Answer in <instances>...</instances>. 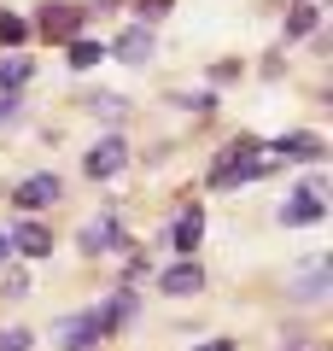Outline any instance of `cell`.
<instances>
[{
    "instance_id": "obj_13",
    "label": "cell",
    "mask_w": 333,
    "mask_h": 351,
    "mask_svg": "<svg viewBox=\"0 0 333 351\" xmlns=\"http://www.w3.org/2000/svg\"><path fill=\"white\" fill-rule=\"evenodd\" d=\"M199 240H205V211H199V205H187V211L175 217V252H182V258H193Z\"/></svg>"
},
{
    "instance_id": "obj_21",
    "label": "cell",
    "mask_w": 333,
    "mask_h": 351,
    "mask_svg": "<svg viewBox=\"0 0 333 351\" xmlns=\"http://www.w3.org/2000/svg\"><path fill=\"white\" fill-rule=\"evenodd\" d=\"M18 112H24V106H18V94H0V123H12Z\"/></svg>"
},
{
    "instance_id": "obj_5",
    "label": "cell",
    "mask_w": 333,
    "mask_h": 351,
    "mask_svg": "<svg viewBox=\"0 0 333 351\" xmlns=\"http://www.w3.org/2000/svg\"><path fill=\"white\" fill-rule=\"evenodd\" d=\"M41 36L71 47V41L82 36V6H41Z\"/></svg>"
},
{
    "instance_id": "obj_11",
    "label": "cell",
    "mask_w": 333,
    "mask_h": 351,
    "mask_svg": "<svg viewBox=\"0 0 333 351\" xmlns=\"http://www.w3.org/2000/svg\"><path fill=\"white\" fill-rule=\"evenodd\" d=\"M321 217H328V205H321L316 193H304V188H298L293 199L281 205V223H286V228H304V223H321Z\"/></svg>"
},
{
    "instance_id": "obj_10",
    "label": "cell",
    "mask_w": 333,
    "mask_h": 351,
    "mask_svg": "<svg viewBox=\"0 0 333 351\" xmlns=\"http://www.w3.org/2000/svg\"><path fill=\"white\" fill-rule=\"evenodd\" d=\"M328 287H333L328 263H316V269H298V276H293V299H298V304H321V299H328Z\"/></svg>"
},
{
    "instance_id": "obj_3",
    "label": "cell",
    "mask_w": 333,
    "mask_h": 351,
    "mask_svg": "<svg viewBox=\"0 0 333 351\" xmlns=\"http://www.w3.org/2000/svg\"><path fill=\"white\" fill-rule=\"evenodd\" d=\"M59 193H64V182H59V176H47V170H41V176H24V182L12 188V205H18L24 217H36V211H47V205L59 199Z\"/></svg>"
},
{
    "instance_id": "obj_24",
    "label": "cell",
    "mask_w": 333,
    "mask_h": 351,
    "mask_svg": "<svg viewBox=\"0 0 333 351\" xmlns=\"http://www.w3.org/2000/svg\"><path fill=\"white\" fill-rule=\"evenodd\" d=\"M6 258H12V240H6V228H0V263H6Z\"/></svg>"
},
{
    "instance_id": "obj_2",
    "label": "cell",
    "mask_w": 333,
    "mask_h": 351,
    "mask_svg": "<svg viewBox=\"0 0 333 351\" xmlns=\"http://www.w3.org/2000/svg\"><path fill=\"white\" fill-rule=\"evenodd\" d=\"M59 346L64 351H94L99 339H106V328H99V311H76V316H59Z\"/></svg>"
},
{
    "instance_id": "obj_7",
    "label": "cell",
    "mask_w": 333,
    "mask_h": 351,
    "mask_svg": "<svg viewBox=\"0 0 333 351\" xmlns=\"http://www.w3.org/2000/svg\"><path fill=\"white\" fill-rule=\"evenodd\" d=\"M6 240H12V252H24V258H47V252H53V234L36 223V217L12 223V228H6Z\"/></svg>"
},
{
    "instance_id": "obj_16",
    "label": "cell",
    "mask_w": 333,
    "mask_h": 351,
    "mask_svg": "<svg viewBox=\"0 0 333 351\" xmlns=\"http://www.w3.org/2000/svg\"><path fill=\"white\" fill-rule=\"evenodd\" d=\"M106 53H111L106 41H88V36H76V41H71V71H94V64L106 59Z\"/></svg>"
},
{
    "instance_id": "obj_6",
    "label": "cell",
    "mask_w": 333,
    "mask_h": 351,
    "mask_svg": "<svg viewBox=\"0 0 333 351\" xmlns=\"http://www.w3.org/2000/svg\"><path fill=\"white\" fill-rule=\"evenodd\" d=\"M76 246L82 252H117L123 246V223H117V217H94V223H82V234H76Z\"/></svg>"
},
{
    "instance_id": "obj_9",
    "label": "cell",
    "mask_w": 333,
    "mask_h": 351,
    "mask_svg": "<svg viewBox=\"0 0 333 351\" xmlns=\"http://www.w3.org/2000/svg\"><path fill=\"white\" fill-rule=\"evenodd\" d=\"M275 158H298V164L328 158V141H321V135H304V129H293V135H281V141H275Z\"/></svg>"
},
{
    "instance_id": "obj_4",
    "label": "cell",
    "mask_w": 333,
    "mask_h": 351,
    "mask_svg": "<svg viewBox=\"0 0 333 351\" xmlns=\"http://www.w3.org/2000/svg\"><path fill=\"white\" fill-rule=\"evenodd\" d=\"M123 164H129V141H123V135H106V141H94V147H88L82 170L99 182V176H117Z\"/></svg>"
},
{
    "instance_id": "obj_12",
    "label": "cell",
    "mask_w": 333,
    "mask_h": 351,
    "mask_svg": "<svg viewBox=\"0 0 333 351\" xmlns=\"http://www.w3.org/2000/svg\"><path fill=\"white\" fill-rule=\"evenodd\" d=\"M111 53H117L123 64H147V59H152V29H147V24H129L123 36H117V47H111Z\"/></svg>"
},
{
    "instance_id": "obj_18",
    "label": "cell",
    "mask_w": 333,
    "mask_h": 351,
    "mask_svg": "<svg viewBox=\"0 0 333 351\" xmlns=\"http://www.w3.org/2000/svg\"><path fill=\"white\" fill-rule=\"evenodd\" d=\"M24 36H29V24H24V18L0 12V47H24Z\"/></svg>"
},
{
    "instance_id": "obj_14",
    "label": "cell",
    "mask_w": 333,
    "mask_h": 351,
    "mask_svg": "<svg viewBox=\"0 0 333 351\" xmlns=\"http://www.w3.org/2000/svg\"><path fill=\"white\" fill-rule=\"evenodd\" d=\"M29 71H36V64H29L24 53H6V59H0V94H18V88L29 82Z\"/></svg>"
},
{
    "instance_id": "obj_19",
    "label": "cell",
    "mask_w": 333,
    "mask_h": 351,
    "mask_svg": "<svg viewBox=\"0 0 333 351\" xmlns=\"http://www.w3.org/2000/svg\"><path fill=\"white\" fill-rule=\"evenodd\" d=\"M0 351H29V328H0Z\"/></svg>"
},
{
    "instance_id": "obj_20",
    "label": "cell",
    "mask_w": 333,
    "mask_h": 351,
    "mask_svg": "<svg viewBox=\"0 0 333 351\" xmlns=\"http://www.w3.org/2000/svg\"><path fill=\"white\" fill-rule=\"evenodd\" d=\"M94 112H99V117H111V123H117V117H123V100H117V94H99V100H94Z\"/></svg>"
},
{
    "instance_id": "obj_15",
    "label": "cell",
    "mask_w": 333,
    "mask_h": 351,
    "mask_svg": "<svg viewBox=\"0 0 333 351\" xmlns=\"http://www.w3.org/2000/svg\"><path fill=\"white\" fill-rule=\"evenodd\" d=\"M135 311H140V299H135V293H117V299H111L106 311H99V328H106V334H111V328L135 322Z\"/></svg>"
},
{
    "instance_id": "obj_23",
    "label": "cell",
    "mask_w": 333,
    "mask_h": 351,
    "mask_svg": "<svg viewBox=\"0 0 333 351\" xmlns=\"http://www.w3.org/2000/svg\"><path fill=\"white\" fill-rule=\"evenodd\" d=\"M199 351H234V339H210V346H199Z\"/></svg>"
},
{
    "instance_id": "obj_22",
    "label": "cell",
    "mask_w": 333,
    "mask_h": 351,
    "mask_svg": "<svg viewBox=\"0 0 333 351\" xmlns=\"http://www.w3.org/2000/svg\"><path fill=\"white\" fill-rule=\"evenodd\" d=\"M158 12H170V0H140V18H158Z\"/></svg>"
},
{
    "instance_id": "obj_1",
    "label": "cell",
    "mask_w": 333,
    "mask_h": 351,
    "mask_svg": "<svg viewBox=\"0 0 333 351\" xmlns=\"http://www.w3.org/2000/svg\"><path fill=\"white\" fill-rule=\"evenodd\" d=\"M251 152H258V141L240 135L234 147L222 152V164L210 170V188H234V182H251V176H263V170H269V158H251Z\"/></svg>"
},
{
    "instance_id": "obj_17",
    "label": "cell",
    "mask_w": 333,
    "mask_h": 351,
    "mask_svg": "<svg viewBox=\"0 0 333 351\" xmlns=\"http://www.w3.org/2000/svg\"><path fill=\"white\" fill-rule=\"evenodd\" d=\"M316 6H293V12H286V41H298V36H310V29H316Z\"/></svg>"
},
{
    "instance_id": "obj_8",
    "label": "cell",
    "mask_w": 333,
    "mask_h": 351,
    "mask_svg": "<svg viewBox=\"0 0 333 351\" xmlns=\"http://www.w3.org/2000/svg\"><path fill=\"white\" fill-rule=\"evenodd\" d=\"M158 287H164V293H175V299H187V293L205 287V269H199L193 258H182V263H170V269L158 276Z\"/></svg>"
}]
</instances>
